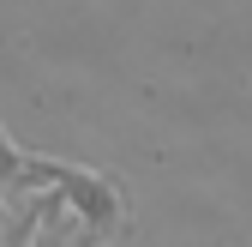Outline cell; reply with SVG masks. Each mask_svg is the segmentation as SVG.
Listing matches in <instances>:
<instances>
[{"label":"cell","instance_id":"cell-2","mask_svg":"<svg viewBox=\"0 0 252 247\" xmlns=\"http://www.w3.org/2000/svg\"><path fill=\"white\" fill-rule=\"evenodd\" d=\"M42 193H18L12 199V211H6V217H0V247H30V241H36V205Z\"/></svg>","mask_w":252,"mask_h":247},{"label":"cell","instance_id":"cell-1","mask_svg":"<svg viewBox=\"0 0 252 247\" xmlns=\"http://www.w3.org/2000/svg\"><path fill=\"white\" fill-rule=\"evenodd\" d=\"M42 187L60 193V205H66L72 229L84 235V247H108L132 223V205H126L120 181L102 175V169L60 163V157H24V193H42Z\"/></svg>","mask_w":252,"mask_h":247}]
</instances>
